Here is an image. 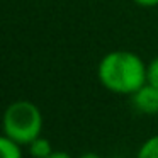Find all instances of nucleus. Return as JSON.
<instances>
[{
    "instance_id": "nucleus-5",
    "label": "nucleus",
    "mask_w": 158,
    "mask_h": 158,
    "mask_svg": "<svg viewBox=\"0 0 158 158\" xmlns=\"http://www.w3.org/2000/svg\"><path fill=\"white\" fill-rule=\"evenodd\" d=\"M0 158H22V146L5 134H0Z\"/></svg>"
},
{
    "instance_id": "nucleus-4",
    "label": "nucleus",
    "mask_w": 158,
    "mask_h": 158,
    "mask_svg": "<svg viewBox=\"0 0 158 158\" xmlns=\"http://www.w3.org/2000/svg\"><path fill=\"white\" fill-rule=\"evenodd\" d=\"M27 151L32 158H48L49 155L53 153V148H51V141L48 138H36L31 144H27Z\"/></svg>"
},
{
    "instance_id": "nucleus-7",
    "label": "nucleus",
    "mask_w": 158,
    "mask_h": 158,
    "mask_svg": "<svg viewBox=\"0 0 158 158\" xmlns=\"http://www.w3.org/2000/svg\"><path fill=\"white\" fill-rule=\"evenodd\" d=\"M146 82L158 89V58L151 60L150 65H146Z\"/></svg>"
},
{
    "instance_id": "nucleus-11",
    "label": "nucleus",
    "mask_w": 158,
    "mask_h": 158,
    "mask_svg": "<svg viewBox=\"0 0 158 158\" xmlns=\"http://www.w3.org/2000/svg\"><path fill=\"white\" fill-rule=\"evenodd\" d=\"M112 158H123V156H112Z\"/></svg>"
},
{
    "instance_id": "nucleus-8",
    "label": "nucleus",
    "mask_w": 158,
    "mask_h": 158,
    "mask_svg": "<svg viewBox=\"0 0 158 158\" xmlns=\"http://www.w3.org/2000/svg\"><path fill=\"white\" fill-rule=\"evenodd\" d=\"M134 2L141 7H156L158 5V0H134Z\"/></svg>"
},
{
    "instance_id": "nucleus-6",
    "label": "nucleus",
    "mask_w": 158,
    "mask_h": 158,
    "mask_svg": "<svg viewBox=\"0 0 158 158\" xmlns=\"http://www.w3.org/2000/svg\"><path fill=\"white\" fill-rule=\"evenodd\" d=\"M136 158H158V134L143 141L136 153Z\"/></svg>"
},
{
    "instance_id": "nucleus-1",
    "label": "nucleus",
    "mask_w": 158,
    "mask_h": 158,
    "mask_svg": "<svg viewBox=\"0 0 158 158\" xmlns=\"http://www.w3.org/2000/svg\"><path fill=\"white\" fill-rule=\"evenodd\" d=\"M97 77L109 92L133 95L146 83V65L136 53L110 51L100 60Z\"/></svg>"
},
{
    "instance_id": "nucleus-9",
    "label": "nucleus",
    "mask_w": 158,
    "mask_h": 158,
    "mask_svg": "<svg viewBox=\"0 0 158 158\" xmlns=\"http://www.w3.org/2000/svg\"><path fill=\"white\" fill-rule=\"evenodd\" d=\"M48 158H73V156L70 153H66V151H53Z\"/></svg>"
},
{
    "instance_id": "nucleus-3",
    "label": "nucleus",
    "mask_w": 158,
    "mask_h": 158,
    "mask_svg": "<svg viewBox=\"0 0 158 158\" xmlns=\"http://www.w3.org/2000/svg\"><path fill=\"white\" fill-rule=\"evenodd\" d=\"M133 107L141 114L146 116H156L158 114V89L151 83H144L138 92L131 95Z\"/></svg>"
},
{
    "instance_id": "nucleus-10",
    "label": "nucleus",
    "mask_w": 158,
    "mask_h": 158,
    "mask_svg": "<svg viewBox=\"0 0 158 158\" xmlns=\"http://www.w3.org/2000/svg\"><path fill=\"white\" fill-rule=\"evenodd\" d=\"M78 158H102V156H100V155H97V153H94V151H87V153L80 155Z\"/></svg>"
},
{
    "instance_id": "nucleus-2",
    "label": "nucleus",
    "mask_w": 158,
    "mask_h": 158,
    "mask_svg": "<svg viewBox=\"0 0 158 158\" xmlns=\"http://www.w3.org/2000/svg\"><path fill=\"white\" fill-rule=\"evenodd\" d=\"M43 131V114L31 100H15L9 104L2 116V134L21 146L31 144Z\"/></svg>"
}]
</instances>
